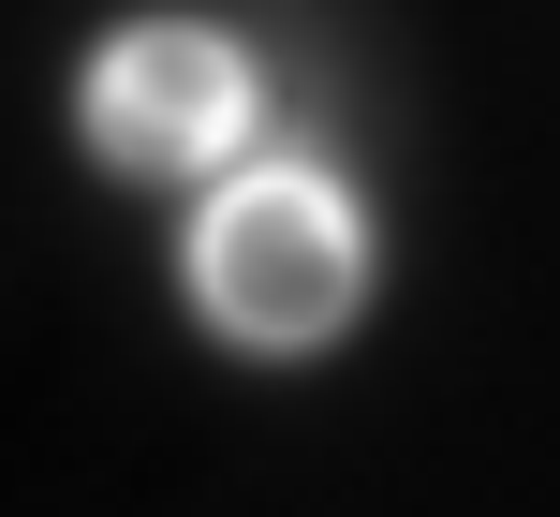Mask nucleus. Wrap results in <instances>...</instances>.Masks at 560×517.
I'll list each match as a JSON object with an SVG mask.
<instances>
[{"instance_id": "nucleus-2", "label": "nucleus", "mask_w": 560, "mask_h": 517, "mask_svg": "<svg viewBox=\"0 0 560 517\" xmlns=\"http://www.w3.org/2000/svg\"><path fill=\"white\" fill-rule=\"evenodd\" d=\"M74 134L104 177H207L266 134V59L207 15H133L74 74Z\"/></svg>"}, {"instance_id": "nucleus-1", "label": "nucleus", "mask_w": 560, "mask_h": 517, "mask_svg": "<svg viewBox=\"0 0 560 517\" xmlns=\"http://www.w3.org/2000/svg\"><path fill=\"white\" fill-rule=\"evenodd\" d=\"M177 282L236 355H325L369 311V207L325 163H236L177 237Z\"/></svg>"}]
</instances>
